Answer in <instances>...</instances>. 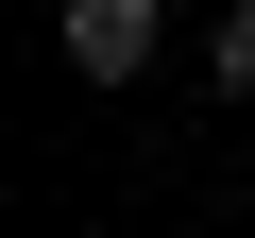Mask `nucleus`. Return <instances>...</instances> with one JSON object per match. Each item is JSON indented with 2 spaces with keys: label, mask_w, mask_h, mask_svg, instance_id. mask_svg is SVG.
Listing matches in <instances>:
<instances>
[{
  "label": "nucleus",
  "mask_w": 255,
  "mask_h": 238,
  "mask_svg": "<svg viewBox=\"0 0 255 238\" xmlns=\"http://www.w3.org/2000/svg\"><path fill=\"white\" fill-rule=\"evenodd\" d=\"M68 68L85 85H136L153 68V0H68Z\"/></svg>",
  "instance_id": "obj_1"
},
{
  "label": "nucleus",
  "mask_w": 255,
  "mask_h": 238,
  "mask_svg": "<svg viewBox=\"0 0 255 238\" xmlns=\"http://www.w3.org/2000/svg\"><path fill=\"white\" fill-rule=\"evenodd\" d=\"M204 68H221V102H255V0H221V51Z\"/></svg>",
  "instance_id": "obj_2"
}]
</instances>
